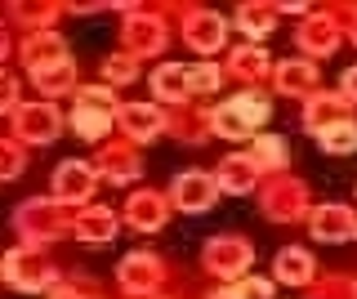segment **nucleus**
<instances>
[{"label":"nucleus","mask_w":357,"mask_h":299,"mask_svg":"<svg viewBox=\"0 0 357 299\" xmlns=\"http://www.w3.org/2000/svg\"><path fill=\"white\" fill-rule=\"evenodd\" d=\"M0 85H5V90H0V107H9V112H18V81H14V76H5V81H0Z\"/></svg>","instance_id":"obj_35"},{"label":"nucleus","mask_w":357,"mask_h":299,"mask_svg":"<svg viewBox=\"0 0 357 299\" xmlns=\"http://www.w3.org/2000/svg\"><path fill=\"white\" fill-rule=\"evenodd\" d=\"M134 76H139V59H130V54H112L103 59V81L116 90V85H130Z\"/></svg>","instance_id":"obj_29"},{"label":"nucleus","mask_w":357,"mask_h":299,"mask_svg":"<svg viewBox=\"0 0 357 299\" xmlns=\"http://www.w3.org/2000/svg\"><path fill=\"white\" fill-rule=\"evenodd\" d=\"M228 72H232V76H241L245 85H259L264 76L273 72V63H268V54H264V49L241 45V49H232V54H228Z\"/></svg>","instance_id":"obj_26"},{"label":"nucleus","mask_w":357,"mask_h":299,"mask_svg":"<svg viewBox=\"0 0 357 299\" xmlns=\"http://www.w3.org/2000/svg\"><path fill=\"white\" fill-rule=\"evenodd\" d=\"M353 112V103L344 94H326V90H317L312 98H304V130L308 135H326V130L335 125H344Z\"/></svg>","instance_id":"obj_13"},{"label":"nucleus","mask_w":357,"mask_h":299,"mask_svg":"<svg viewBox=\"0 0 357 299\" xmlns=\"http://www.w3.org/2000/svg\"><path fill=\"white\" fill-rule=\"evenodd\" d=\"M308 232L317 241H326V246H340V241L357 237V215L349 206H317L308 210Z\"/></svg>","instance_id":"obj_14"},{"label":"nucleus","mask_w":357,"mask_h":299,"mask_svg":"<svg viewBox=\"0 0 357 299\" xmlns=\"http://www.w3.org/2000/svg\"><path fill=\"white\" fill-rule=\"evenodd\" d=\"M273 273H277V282H286V286H308L312 277H317V263H312V254H308V250L286 246V250H277Z\"/></svg>","instance_id":"obj_23"},{"label":"nucleus","mask_w":357,"mask_h":299,"mask_svg":"<svg viewBox=\"0 0 357 299\" xmlns=\"http://www.w3.org/2000/svg\"><path fill=\"white\" fill-rule=\"evenodd\" d=\"M161 282H165V263L156 259V254H143V250L126 254L121 268H116V286L126 295H152Z\"/></svg>","instance_id":"obj_10"},{"label":"nucleus","mask_w":357,"mask_h":299,"mask_svg":"<svg viewBox=\"0 0 357 299\" xmlns=\"http://www.w3.org/2000/svg\"><path fill=\"white\" fill-rule=\"evenodd\" d=\"M215 197H219L215 179L201 174V170H183V174H174V183H170V206L183 210V215H206V210L215 206Z\"/></svg>","instance_id":"obj_9"},{"label":"nucleus","mask_w":357,"mask_h":299,"mask_svg":"<svg viewBox=\"0 0 357 299\" xmlns=\"http://www.w3.org/2000/svg\"><path fill=\"white\" fill-rule=\"evenodd\" d=\"M255 121L241 112V103L232 98V103H223V107H210V135H219V139H255Z\"/></svg>","instance_id":"obj_22"},{"label":"nucleus","mask_w":357,"mask_h":299,"mask_svg":"<svg viewBox=\"0 0 357 299\" xmlns=\"http://www.w3.org/2000/svg\"><path fill=\"white\" fill-rule=\"evenodd\" d=\"M273 76H277V90L282 94H290V98H312L317 90V68H312L308 59H286V63H277L273 68Z\"/></svg>","instance_id":"obj_20"},{"label":"nucleus","mask_w":357,"mask_h":299,"mask_svg":"<svg viewBox=\"0 0 357 299\" xmlns=\"http://www.w3.org/2000/svg\"><path fill=\"white\" fill-rule=\"evenodd\" d=\"M201 263L215 277H241L255 263V246L245 237H210L206 250H201Z\"/></svg>","instance_id":"obj_6"},{"label":"nucleus","mask_w":357,"mask_h":299,"mask_svg":"<svg viewBox=\"0 0 357 299\" xmlns=\"http://www.w3.org/2000/svg\"><path fill=\"white\" fill-rule=\"evenodd\" d=\"M210 179H215L219 192L241 197V192H255V183H259V165H255L250 157H223L219 170L210 174Z\"/></svg>","instance_id":"obj_18"},{"label":"nucleus","mask_w":357,"mask_h":299,"mask_svg":"<svg viewBox=\"0 0 357 299\" xmlns=\"http://www.w3.org/2000/svg\"><path fill=\"white\" fill-rule=\"evenodd\" d=\"M143 170V161L134 157V148H107L103 157H98V174L112 183H134Z\"/></svg>","instance_id":"obj_25"},{"label":"nucleus","mask_w":357,"mask_h":299,"mask_svg":"<svg viewBox=\"0 0 357 299\" xmlns=\"http://www.w3.org/2000/svg\"><path fill=\"white\" fill-rule=\"evenodd\" d=\"M317 143H321V152H331V157H349V152H357V125H353V121H344V125L317 135Z\"/></svg>","instance_id":"obj_28"},{"label":"nucleus","mask_w":357,"mask_h":299,"mask_svg":"<svg viewBox=\"0 0 357 299\" xmlns=\"http://www.w3.org/2000/svg\"><path fill=\"white\" fill-rule=\"evenodd\" d=\"M54 14H59V5H14V18L27 27H45Z\"/></svg>","instance_id":"obj_30"},{"label":"nucleus","mask_w":357,"mask_h":299,"mask_svg":"<svg viewBox=\"0 0 357 299\" xmlns=\"http://www.w3.org/2000/svg\"><path fill=\"white\" fill-rule=\"evenodd\" d=\"M94 187H98V165L89 161H63L54 170V197L63 206H89Z\"/></svg>","instance_id":"obj_8"},{"label":"nucleus","mask_w":357,"mask_h":299,"mask_svg":"<svg viewBox=\"0 0 357 299\" xmlns=\"http://www.w3.org/2000/svg\"><path fill=\"white\" fill-rule=\"evenodd\" d=\"M126 219H130V228H139V232H156L170 219V201H165L161 192H130Z\"/></svg>","instance_id":"obj_17"},{"label":"nucleus","mask_w":357,"mask_h":299,"mask_svg":"<svg viewBox=\"0 0 357 299\" xmlns=\"http://www.w3.org/2000/svg\"><path fill=\"white\" fill-rule=\"evenodd\" d=\"M295 45L308 54V63L312 59H331V54L340 49V27H335V18H326V14H312V18L299 23Z\"/></svg>","instance_id":"obj_15"},{"label":"nucleus","mask_w":357,"mask_h":299,"mask_svg":"<svg viewBox=\"0 0 357 299\" xmlns=\"http://www.w3.org/2000/svg\"><path fill=\"white\" fill-rule=\"evenodd\" d=\"M237 103H241V112L250 116L255 125H264V121H268V112H273V107H268V98H264V94H241Z\"/></svg>","instance_id":"obj_32"},{"label":"nucleus","mask_w":357,"mask_h":299,"mask_svg":"<svg viewBox=\"0 0 357 299\" xmlns=\"http://www.w3.org/2000/svg\"><path fill=\"white\" fill-rule=\"evenodd\" d=\"M22 63H27L31 81H45V76H59L72 68V59H67V40L59 31H31L27 40H22Z\"/></svg>","instance_id":"obj_4"},{"label":"nucleus","mask_w":357,"mask_h":299,"mask_svg":"<svg viewBox=\"0 0 357 299\" xmlns=\"http://www.w3.org/2000/svg\"><path fill=\"white\" fill-rule=\"evenodd\" d=\"M255 165H259V174L264 170H282L286 165V139H277V135H255V148L245 152Z\"/></svg>","instance_id":"obj_27"},{"label":"nucleus","mask_w":357,"mask_h":299,"mask_svg":"<svg viewBox=\"0 0 357 299\" xmlns=\"http://www.w3.org/2000/svg\"><path fill=\"white\" fill-rule=\"evenodd\" d=\"M116 232H121V219H116V210H107V206H85L81 215H76V237H81L85 246H107Z\"/></svg>","instance_id":"obj_19"},{"label":"nucleus","mask_w":357,"mask_h":299,"mask_svg":"<svg viewBox=\"0 0 357 299\" xmlns=\"http://www.w3.org/2000/svg\"><path fill=\"white\" fill-rule=\"evenodd\" d=\"M22 165H27L22 148H18V143H5V148H0V174H5V179H18Z\"/></svg>","instance_id":"obj_31"},{"label":"nucleus","mask_w":357,"mask_h":299,"mask_svg":"<svg viewBox=\"0 0 357 299\" xmlns=\"http://www.w3.org/2000/svg\"><path fill=\"white\" fill-rule=\"evenodd\" d=\"M116 125L126 130L134 143H152V139H161L165 130H170V121H165V112L152 107V103H126L121 116H116Z\"/></svg>","instance_id":"obj_16"},{"label":"nucleus","mask_w":357,"mask_h":299,"mask_svg":"<svg viewBox=\"0 0 357 299\" xmlns=\"http://www.w3.org/2000/svg\"><path fill=\"white\" fill-rule=\"evenodd\" d=\"M237 299H273V282H264V277H245L237 286Z\"/></svg>","instance_id":"obj_33"},{"label":"nucleus","mask_w":357,"mask_h":299,"mask_svg":"<svg viewBox=\"0 0 357 299\" xmlns=\"http://www.w3.org/2000/svg\"><path fill=\"white\" fill-rule=\"evenodd\" d=\"M219 85H223V72L219 68H192V90L210 94V90H219Z\"/></svg>","instance_id":"obj_34"},{"label":"nucleus","mask_w":357,"mask_h":299,"mask_svg":"<svg viewBox=\"0 0 357 299\" xmlns=\"http://www.w3.org/2000/svg\"><path fill=\"white\" fill-rule=\"evenodd\" d=\"M259 210L273 224H295V219L308 215V187L299 179H273L259 192Z\"/></svg>","instance_id":"obj_5"},{"label":"nucleus","mask_w":357,"mask_h":299,"mask_svg":"<svg viewBox=\"0 0 357 299\" xmlns=\"http://www.w3.org/2000/svg\"><path fill=\"white\" fill-rule=\"evenodd\" d=\"M340 94L349 98V103H357V68L344 72V81H340Z\"/></svg>","instance_id":"obj_36"},{"label":"nucleus","mask_w":357,"mask_h":299,"mask_svg":"<svg viewBox=\"0 0 357 299\" xmlns=\"http://www.w3.org/2000/svg\"><path fill=\"white\" fill-rule=\"evenodd\" d=\"M121 45H126L130 59H143V54H161L165 49V23L156 14H134L126 18V27H121Z\"/></svg>","instance_id":"obj_12"},{"label":"nucleus","mask_w":357,"mask_h":299,"mask_svg":"<svg viewBox=\"0 0 357 299\" xmlns=\"http://www.w3.org/2000/svg\"><path fill=\"white\" fill-rule=\"evenodd\" d=\"M210 299H237V291H215Z\"/></svg>","instance_id":"obj_38"},{"label":"nucleus","mask_w":357,"mask_h":299,"mask_svg":"<svg viewBox=\"0 0 357 299\" xmlns=\"http://www.w3.org/2000/svg\"><path fill=\"white\" fill-rule=\"evenodd\" d=\"M121 107L126 103H116V94H112V85H85V90H76V107H72V130L81 139H103L112 125H116V116H121Z\"/></svg>","instance_id":"obj_2"},{"label":"nucleus","mask_w":357,"mask_h":299,"mask_svg":"<svg viewBox=\"0 0 357 299\" xmlns=\"http://www.w3.org/2000/svg\"><path fill=\"white\" fill-rule=\"evenodd\" d=\"M277 14H282V5H268V0H245V5H237V27L245 31L250 40H264L268 31L277 27Z\"/></svg>","instance_id":"obj_24"},{"label":"nucleus","mask_w":357,"mask_h":299,"mask_svg":"<svg viewBox=\"0 0 357 299\" xmlns=\"http://www.w3.org/2000/svg\"><path fill=\"white\" fill-rule=\"evenodd\" d=\"M14 135L22 143H54L63 135V112L45 98V103H22L14 112Z\"/></svg>","instance_id":"obj_7"},{"label":"nucleus","mask_w":357,"mask_h":299,"mask_svg":"<svg viewBox=\"0 0 357 299\" xmlns=\"http://www.w3.org/2000/svg\"><path fill=\"white\" fill-rule=\"evenodd\" d=\"M349 31H353V40H357V14H353V27H349Z\"/></svg>","instance_id":"obj_39"},{"label":"nucleus","mask_w":357,"mask_h":299,"mask_svg":"<svg viewBox=\"0 0 357 299\" xmlns=\"http://www.w3.org/2000/svg\"><path fill=\"white\" fill-rule=\"evenodd\" d=\"M50 299H85V295H81V291H54Z\"/></svg>","instance_id":"obj_37"},{"label":"nucleus","mask_w":357,"mask_h":299,"mask_svg":"<svg viewBox=\"0 0 357 299\" xmlns=\"http://www.w3.org/2000/svg\"><path fill=\"white\" fill-rule=\"evenodd\" d=\"M152 94L161 98V103H183V98L192 94V68H183V63H161V68L152 72Z\"/></svg>","instance_id":"obj_21"},{"label":"nucleus","mask_w":357,"mask_h":299,"mask_svg":"<svg viewBox=\"0 0 357 299\" xmlns=\"http://www.w3.org/2000/svg\"><path fill=\"white\" fill-rule=\"evenodd\" d=\"M0 273H5V282L14 286V291H50V286L59 282V268H54L36 246L9 250L5 263H0Z\"/></svg>","instance_id":"obj_3"},{"label":"nucleus","mask_w":357,"mask_h":299,"mask_svg":"<svg viewBox=\"0 0 357 299\" xmlns=\"http://www.w3.org/2000/svg\"><path fill=\"white\" fill-rule=\"evenodd\" d=\"M183 40H188V49H197V54H219L228 45V23H223L215 9H188Z\"/></svg>","instance_id":"obj_11"},{"label":"nucleus","mask_w":357,"mask_h":299,"mask_svg":"<svg viewBox=\"0 0 357 299\" xmlns=\"http://www.w3.org/2000/svg\"><path fill=\"white\" fill-rule=\"evenodd\" d=\"M14 228H18V237H22V246H45V241H59L67 237V232H76V219H72V206H63L59 197H36V201H27V206H18V215H14Z\"/></svg>","instance_id":"obj_1"}]
</instances>
